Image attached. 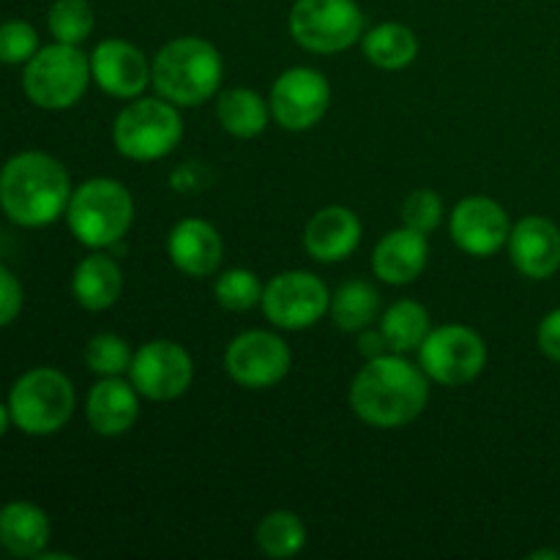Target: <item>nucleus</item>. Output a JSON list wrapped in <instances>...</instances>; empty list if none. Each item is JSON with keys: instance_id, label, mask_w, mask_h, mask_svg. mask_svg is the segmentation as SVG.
<instances>
[{"instance_id": "423d86ee", "label": "nucleus", "mask_w": 560, "mask_h": 560, "mask_svg": "<svg viewBox=\"0 0 560 560\" xmlns=\"http://www.w3.org/2000/svg\"><path fill=\"white\" fill-rule=\"evenodd\" d=\"M91 60L74 44L42 47L22 71V91L42 109H69L85 96Z\"/></svg>"}, {"instance_id": "7ed1b4c3", "label": "nucleus", "mask_w": 560, "mask_h": 560, "mask_svg": "<svg viewBox=\"0 0 560 560\" xmlns=\"http://www.w3.org/2000/svg\"><path fill=\"white\" fill-rule=\"evenodd\" d=\"M156 93L178 107L208 102L222 82V55L211 42L197 36L164 44L151 66Z\"/></svg>"}, {"instance_id": "1a4fd4ad", "label": "nucleus", "mask_w": 560, "mask_h": 560, "mask_svg": "<svg viewBox=\"0 0 560 560\" xmlns=\"http://www.w3.org/2000/svg\"><path fill=\"white\" fill-rule=\"evenodd\" d=\"M421 370L441 386H465L487 364L485 339L468 326H441L427 334L419 348Z\"/></svg>"}, {"instance_id": "6e6552de", "label": "nucleus", "mask_w": 560, "mask_h": 560, "mask_svg": "<svg viewBox=\"0 0 560 560\" xmlns=\"http://www.w3.org/2000/svg\"><path fill=\"white\" fill-rule=\"evenodd\" d=\"M290 33L310 52L334 55L359 42L364 14L355 0H295Z\"/></svg>"}, {"instance_id": "2eb2a0df", "label": "nucleus", "mask_w": 560, "mask_h": 560, "mask_svg": "<svg viewBox=\"0 0 560 560\" xmlns=\"http://www.w3.org/2000/svg\"><path fill=\"white\" fill-rule=\"evenodd\" d=\"M91 74L104 93L115 98H135L151 82L148 58L129 42L107 38L91 55Z\"/></svg>"}, {"instance_id": "f8f14e48", "label": "nucleus", "mask_w": 560, "mask_h": 560, "mask_svg": "<svg viewBox=\"0 0 560 560\" xmlns=\"http://www.w3.org/2000/svg\"><path fill=\"white\" fill-rule=\"evenodd\" d=\"M290 348L268 331H246L230 342L224 353L228 375L244 388H271L288 375Z\"/></svg>"}, {"instance_id": "72a5a7b5", "label": "nucleus", "mask_w": 560, "mask_h": 560, "mask_svg": "<svg viewBox=\"0 0 560 560\" xmlns=\"http://www.w3.org/2000/svg\"><path fill=\"white\" fill-rule=\"evenodd\" d=\"M536 342H539V350L547 359L558 361L560 364V310H552L550 315L539 323Z\"/></svg>"}, {"instance_id": "b1692460", "label": "nucleus", "mask_w": 560, "mask_h": 560, "mask_svg": "<svg viewBox=\"0 0 560 560\" xmlns=\"http://www.w3.org/2000/svg\"><path fill=\"white\" fill-rule=\"evenodd\" d=\"M364 55L377 69L399 71L413 63L419 55V42L410 27L399 22H383L364 36Z\"/></svg>"}, {"instance_id": "f3484780", "label": "nucleus", "mask_w": 560, "mask_h": 560, "mask_svg": "<svg viewBox=\"0 0 560 560\" xmlns=\"http://www.w3.org/2000/svg\"><path fill=\"white\" fill-rule=\"evenodd\" d=\"M361 241V222L350 208L328 206L310 219L304 230V246L315 260H348Z\"/></svg>"}, {"instance_id": "7c9ffc66", "label": "nucleus", "mask_w": 560, "mask_h": 560, "mask_svg": "<svg viewBox=\"0 0 560 560\" xmlns=\"http://www.w3.org/2000/svg\"><path fill=\"white\" fill-rule=\"evenodd\" d=\"M38 52V33L31 22L11 20L0 25V63H27Z\"/></svg>"}, {"instance_id": "aec40b11", "label": "nucleus", "mask_w": 560, "mask_h": 560, "mask_svg": "<svg viewBox=\"0 0 560 560\" xmlns=\"http://www.w3.org/2000/svg\"><path fill=\"white\" fill-rule=\"evenodd\" d=\"M427 255H430L427 235L413 228H402L383 235L381 244L375 246V255H372V268L383 282L410 284L427 268Z\"/></svg>"}, {"instance_id": "dca6fc26", "label": "nucleus", "mask_w": 560, "mask_h": 560, "mask_svg": "<svg viewBox=\"0 0 560 560\" xmlns=\"http://www.w3.org/2000/svg\"><path fill=\"white\" fill-rule=\"evenodd\" d=\"M514 268L528 279H550L560 268V230L545 217H525L509 233Z\"/></svg>"}, {"instance_id": "c756f323", "label": "nucleus", "mask_w": 560, "mask_h": 560, "mask_svg": "<svg viewBox=\"0 0 560 560\" xmlns=\"http://www.w3.org/2000/svg\"><path fill=\"white\" fill-rule=\"evenodd\" d=\"M213 293H217L219 304L230 312H246L252 310V306L260 304L262 299L260 282H257L255 273L246 271V268H233V271L222 273V277L217 279Z\"/></svg>"}, {"instance_id": "6ab92c4d", "label": "nucleus", "mask_w": 560, "mask_h": 560, "mask_svg": "<svg viewBox=\"0 0 560 560\" xmlns=\"http://www.w3.org/2000/svg\"><path fill=\"white\" fill-rule=\"evenodd\" d=\"M137 388L120 381L118 375L104 377L88 394V424L93 427L96 435L104 438H118L131 430L140 413V402H137Z\"/></svg>"}, {"instance_id": "393cba45", "label": "nucleus", "mask_w": 560, "mask_h": 560, "mask_svg": "<svg viewBox=\"0 0 560 560\" xmlns=\"http://www.w3.org/2000/svg\"><path fill=\"white\" fill-rule=\"evenodd\" d=\"M217 118L228 135L249 140V137H257L266 129L268 107L249 88H233V91L219 96Z\"/></svg>"}, {"instance_id": "412c9836", "label": "nucleus", "mask_w": 560, "mask_h": 560, "mask_svg": "<svg viewBox=\"0 0 560 560\" xmlns=\"http://www.w3.org/2000/svg\"><path fill=\"white\" fill-rule=\"evenodd\" d=\"M49 541V517L36 503L14 501L0 509V547L14 558H38Z\"/></svg>"}, {"instance_id": "bb28decb", "label": "nucleus", "mask_w": 560, "mask_h": 560, "mask_svg": "<svg viewBox=\"0 0 560 560\" xmlns=\"http://www.w3.org/2000/svg\"><path fill=\"white\" fill-rule=\"evenodd\" d=\"M306 545V528L293 512L266 514L257 525V547L266 552L268 558H293L304 550Z\"/></svg>"}, {"instance_id": "a878e982", "label": "nucleus", "mask_w": 560, "mask_h": 560, "mask_svg": "<svg viewBox=\"0 0 560 560\" xmlns=\"http://www.w3.org/2000/svg\"><path fill=\"white\" fill-rule=\"evenodd\" d=\"M328 310H331V320L339 331H364L381 312V295L370 282L353 279L337 290Z\"/></svg>"}, {"instance_id": "f03ea898", "label": "nucleus", "mask_w": 560, "mask_h": 560, "mask_svg": "<svg viewBox=\"0 0 560 560\" xmlns=\"http://www.w3.org/2000/svg\"><path fill=\"white\" fill-rule=\"evenodd\" d=\"M69 200V173L49 153H16L0 170V211L20 228H47L63 217Z\"/></svg>"}, {"instance_id": "9b49d317", "label": "nucleus", "mask_w": 560, "mask_h": 560, "mask_svg": "<svg viewBox=\"0 0 560 560\" xmlns=\"http://www.w3.org/2000/svg\"><path fill=\"white\" fill-rule=\"evenodd\" d=\"M129 377L131 386L142 397L153 399V402H167V399L180 397L191 386L195 364H191L189 350L180 348L178 342L156 339L137 350L129 366Z\"/></svg>"}, {"instance_id": "cd10ccee", "label": "nucleus", "mask_w": 560, "mask_h": 560, "mask_svg": "<svg viewBox=\"0 0 560 560\" xmlns=\"http://www.w3.org/2000/svg\"><path fill=\"white\" fill-rule=\"evenodd\" d=\"M49 33L55 42L80 47L93 33V9L88 0H55L47 14Z\"/></svg>"}, {"instance_id": "4be33fe9", "label": "nucleus", "mask_w": 560, "mask_h": 560, "mask_svg": "<svg viewBox=\"0 0 560 560\" xmlns=\"http://www.w3.org/2000/svg\"><path fill=\"white\" fill-rule=\"evenodd\" d=\"M71 290H74V299L82 310L104 312L120 299L124 273L109 255H88L77 266Z\"/></svg>"}, {"instance_id": "ddd939ff", "label": "nucleus", "mask_w": 560, "mask_h": 560, "mask_svg": "<svg viewBox=\"0 0 560 560\" xmlns=\"http://www.w3.org/2000/svg\"><path fill=\"white\" fill-rule=\"evenodd\" d=\"M328 102H331V88L315 69L284 71L271 88V115L288 131H304L320 124Z\"/></svg>"}, {"instance_id": "20e7f679", "label": "nucleus", "mask_w": 560, "mask_h": 560, "mask_svg": "<svg viewBox=\"0 0 560 560\" xmlns=\"http://www.w3.org/2000/svg\"><path fill=\"white\" fill-rule=\"evenodd\" d=\"M135 200L129 189L113 178H91L71 191L66 222L74 238L91 249L115 246L131 228Z\"/></svg>"}, {"instance_id": "0eeeda50", "label": "nucleus", "mask_w": 560, "mask_h": 560, "mask_svg": "<svg viewBox=\"0 0 560 560\" xmlns=\"http://www.w3.org/2000/svg\"><path fill=\"white\" fill-rule=\"evenodd\" d=\"M180 115L167 98H137L120 109L113 126L115 148L135 162H156L167 156L180 142Z\"/></svg>"}, {"instance_id": "f257e3e1", "label": "nucleus", "mask_w": 560, "mask_h": 560, "mask_svg": "<svg viewBox=\"0 0 560 560\" xmlns=\"http://www.w3.org/2000/svg\"><path fill=\"white\" fill-rule=\"evenodd\" d=\"M430 399L427 372L399 353H383L366 361L350 386V408L364 424L397 430L419 419Z\"/></svg>"}, {"instance_id": "2f4dec72", "label": "nucleus", "mask_w": 560, "mask_h": 560, "mask_svg": "<svg viewBox=\"0 0 560 560\" xmlns=\"http://www.w3.org/2000/svg\"><path fill=\"white\" fill-rule=\"evenodd\" d=\"M443 219V202L435 191L419 189L405 197L402 202V222L405 228H413L419 233H432Z\"/></svg>"}, {"instance_id": "39448f33", "label": "nucleus", "mask_w": 560, "mask_h": 560, "mask_svg": "<svg viewBox=\"0 0 560 560\" xmlns=\"http://www.w3.org/2000/svg\"><path fill=\"white\" fill-rule=\"evenodd\" d=\"M74 402V386H71L69 377L52 366H38V370L25 372L11 386V424L25 435H55L69 424Z\"/></svg>"}, {"instance_id": "f704fd0d", "label": "nucleus", "mask_w": 560, "mask_h": 560, "mask_svg": "<svg viewBox=\"0 0 560 560\" xmlns=\"http://www.w3.org/2000/svg\"><path fill=\"white\" fill-rule=\"evenodd\" d=\"M361 353L364 355H370V359H375V355H383V353H388V348H386V339H383V334L381 331H375V334H364V337H361Z\"/></svg>"}, {"instance_id": "473e14b6", "label": "nucleus", "mask_w": 560, "mask_h": 560, "mask_svg": "<svg viewBox=\"0 0 560 560\" xmlns=\"http://www.w3.org/2000/svg\"><path fill=\"white\" fill-rule=\"evenodd\" d=\"M22 312V284L5 266H0V328L16 320Z\"/></svg>"}, {"instance_id": "5701e85b", "label": "nucleus", "mask_w": 560, "mask_h": 560, "mask_svg": "<svg viewBox=\"0 0 560 560\" xmlns=\"http://www.w3.org/2000/svg\"><path fill=\"white\" fill-rule=\"evenodd\" d=\"M377 331L386 339L388 353H410V350H419L421 342L427 339L430 328V312L413 299L397 301V304L388 306L381 317V328Z\"/></svg>"}, {"instance_id": "4468645a", "label": "nucleus", "mask_w": 560, "mask_h": 560, "mask_svg": "<svg viewBox=\"0 0 560 560\" xmlns=\"http://www.w3.org/2000/svg\"><path fill=\"white\" fill-rule=\"evenodd\" d=\"M506 211L490 197H465L452 213V238L463 252L474 257H492L509 244Z\"/></svg>"}, {"instance_id": "c85d7f7f", "label": "nucleus", "mask_w": 560, "mask_h": 560, "mask_svg": "<svg viewBox=\"0 0 560 560\" xmlns=\"http://www.w3.org/2000/svg\"><path fill=\"white\" fill-rule=\"evenodd\" d=\"M131 359H135V353H131L126 339H120L118 334H96L85 345L88 370L102 377H113L126 372L131 366Z\"/></svg>"}, {"instance_id": "a211bd4d", "label": "nucleus", "mask_w": 560, "mask_h": 560, "mask_svg": "<svg viewBox=\"0 0 560 560\" xmlns=\"http://www.w3.org/2000/svg\"><path fill=\"white\" fill-rule=\"evenodd\" d=\"M167 255L189 277H211L222 266V238L206 219H184L167 238Z\"/></svg>"}, {"instance_id": "e433bc0d", "label": "nucleus", "mask_w": 560, "mask_h": 560, "mask_svg": "<svg viewBox=\"0 0 560 560\" xmlns=\"http://www.w3.org/2000/svg\"><path fill=\"white\" fill-rule=\"evenodd\" d=\"M539 558H552V560H560V552H534V556H530V560H539Z\"/></svg>"}, {"instance_id": "9d476101", "label": "nucleus", "mask_w": 560, "mask_h": 560, "mask_svg": "<svg viewBox=\"0 0 560 560\" xmlns=\"http://www.w3.org/2000/svg\"><path fill=\"white\" fill-rule=\"evenodd\" d=\"M262 312L268 320L288 331L310 328L326 315L331 306V295L320 277L310 271H288L273 277L262 288Z\"/></svg>"}, {"instance_id": "c9c22d12", "label": "nucleus", "mask_w": 560, "mask_h": 560, "mask_svg": "<svg viewBox=\"0 0 560 560\" xmlns=\"http://www.w3.org/2000/svg\"><path fill=\"white\" fill-rule=\"evenodd\" d=\"M9 424H11V410H9V405L0 402V438L5 435V430H9Z\"/></svg>"}]
</instances>
